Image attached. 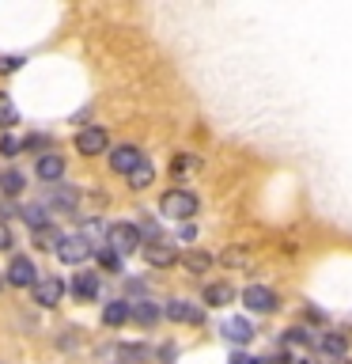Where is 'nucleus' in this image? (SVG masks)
I'll return each mask as SVG.
<instances>
[{
	"label": "nucleus",
	"mask_w": 352,
	"mask_h": 364,
	"mask_svg": "<svg viewBox=\"0 0 352 364\" xmlns=\"http://www.w3.org/2000/svg\"><path fill=\"white\" fill-rule=\"evenodd\" d=\"M220 334L231 341V346H246V341L254 338V326H250L246 315H227V318H220Z\"/></svg>",
	"instance_id": "9"
},
{
	"label": "nucleus",
	"mask_w": 352,
	"mask_h": 364,
	"mask_svg": "<svg viewBox=\"0 0 352 364\" xmlns=\"http://www.w3.org/2000/svg\"><path fill=\"white\" fill-rule=\"evenodd\" d=\"M19 122V110H16V102H11L4 91H0V129H11V125Z\"/></svg>",
	"instance_id": "22"
},
{
	"label": "nucleus",
	"mask_w": 352,
	"mask_h": 364,
	"mask_svg": "<svg viewBox=\"0 0 352 364\" xmlns=\"http://www.w3.org/2000/svg\"><path fill=\"white\" fill-rule=\"evenodd\" d=\"M110 148V136L102 125H84V129L76 133V152L79 156H99V152H106Z\"/></svg>",
	"instance_id": "4"
},
{
	"label": "nucleus",
	"mask_w": 352,
	"mask_h": 364,
	"mask_svg": "<svg viewBox=\"0 0 352 364\" xmlns=\"http://www.w3.org/2000/svg\"><path fill=\"white\" fill-rule=\"evenodd\" d=\"M53 205H61V209L72 213V209H76V190H57V193H53Z\"/></svg>",
	"instance_id": "26"
},
{
	"label": "nucleus",
	"mask_w": 352,
	"mask_h": 364,
	"mask_svg": "<svg viewBox=\"0 0 352 364\" xmlns=\"http://www.w3.org/2000/svg\"><path fill=\"white\" fill-rule=\"evenodd\" d=\"M337 364H352V357H345V360H337Z\"/></svg>",
	"instance_id": "31"
},
{
	"label": "nucleus",
	"mask_w": 352,
	"mask_h": 364,
	"mask_svg": "<svg viewBox=\"0 0 352 364\" xmlns=\"http://www.w3.org/2000/svg\"><path fill=\"white\" fill-rule=\"evenodd\" d=\"M167 318H175V323H186V326H201L204 323V307L201 304H189V300H170L163 307Z\"/></svg>",
	"instance_id": "8"
},
{
	"label": "nucleus",
	"mask_w": 352,
	"mask_h": 364,
	"mask_svg": "<svg viewBox=\"0 0 352 364\" xmlns=\"http://www.w3.org/2000/svg\"><path fill=\"white\" fill-rule=\"evenodd\" d=\"M91 255H95V243H91V239H84V235H65L61 250H57V258H61L65 266H84Z\"/></svg>",
	"instance_id": "3"
},
{
	"label": "nucleus",
	"mask_w": 352,
	"mask_h": 364,
	"mask_svg": "<svg viewBox=\"0 0 352 364\" xmlns=\"http://www.w3.org/2000/svg\"><path fill=\"white\" fill-rule=\"evenodd\" d=\"M106 243L118 250V255H136V250H144V235H141V228L129 224V220H118V224H110L106 228Z\"/></svg>",
	"instance_id": "2"
},
{
	"label": "nucleus",
	"mask_w": 352,
	"mask_h": 364,
	"mask_svg": "<svg viewBox=\"0 0 352 364\" xmlns=\"http://www.w3.org/2000/svg\"><path fill=\"white\" fill-rule=\"evenodd\" d=\"M231 300H235V289L227 281H216V284L204 289V304H209V307H224V304H231Z\"/></svg>",
	"instance_id": "16"
},
{
	"label": "nucleus",
	"mask_w": 352,
	"mask_h": 364,
	"mask_svg": "<svg viewBox=\"0 0 352 364\" xmlns=\"http://www.w3.org/2000/svg\"><path fill=\"white\" fill-rule=\"evenodd\" d=\"M288 353H292V364H314V357H311V353H303V349H299V353L288 349Z\"/></svg>",
	"instance_id": "29"
},
{
	"label": "nucleus",
	"mask_w": 352,
	"mask_h": 364,
	"mask_svg": "<svg viewBox=\"0 0 352 364\" xmlns=\"http://www.w3.org/2000/svg\"><path fill=\"white\" fill-rule=\"evenodd\" d=\"M61 243H65V232H61V228H53V224H45V228L34 232V247H38V250H61Z\"/></svg>",
	"instance_id": "15"
},
{
	"label": "nucleus",
	"mask_w": 352,
	"mask_h": 364,
	"mask_svg": "<svg viewBox=\"0 0 352 364\" xmlns=\"http://www.w3.org/2000/svg\"><path fill=\"white\" fill-rule=\"evenodd\" d=\"M0 284H4V281H0Z\"/></svg>",
	"instance_id": "32"
},
{
	"label": "nucleus",
	"mask_w": 352,
	"mask_h": 364,
	"mask_svg": "<svg viewBox=\"0 0 352 364\" xmlns=\"http://www.w3.org/2000/svg\"><path fill=\"white\" fill-rule=\"evenodd\" d=\"M152 182H155V167L144 159V164H141V167H136L133 175H129V186H133V190H148Z\"/></svg>",
	"instance_id": "19"
},
{
	"label": "nucleus",
	"mask_w": 352,
	"mask_h": 364,
	"mask_svg": "<svg viewBox=\"0 0 352 364\" xmlns=\"http://www.w3.org/2000/svg\"><path fill=\"white\" fill-rule=\"evenodd\" d=\"M34 175H38L42 182H61V175H65V156L45 152V156L38 159V167H34Z\"/></svg>",
	"instance_id": "12"
},
{
	"label": "nucleus",
	"mask_w": 352,
	"mask_h": 364,
	"mask_svg": "<svg viewBox=\"0 0 352 364\" xmlns=\"http://www.w3.org/2000/svg\"><path fill=\"white\" fill-rule=\"evenodd\" d=\"M0 152H4V156H19L23 152V141H19V136H4V141H0Z\"/></svg>",
	"instance_id": "27"
},
{
	"label": "nucleus",
	"mask_w": 352,
	"mask_h": 364,
	"mask_svg": "<svg viewBox=\"0 0 352 364\" xmlns=\"http://www.w3.org/2000/svg\"><path fill=\"white\" fill-rule=\"evenodd\" d=\"M99 266L110 269V273H118V269H121V255H118L114 247H102V250H99Z\"/></svg>",
	"instance_id": "24"
},
{
	"label": "nucleus",
	"mask_w": 352,
	"mask_h": 364,
	"mask_svg": "<svg viewBox=\"0 0 352 364\" xmlns=\"http://www.w3.org/2000/svg\"><path fill=\"white\" fill-rule=\"evenodd\" d=\"M197 209H201V201H197V193H189V190H167L163 198H159V213L170 216V220H189Z\"/></svg>",
	"instance_id": "1"
},
{
	"label": "nucleus",
	"mask_w": 352,
	"mask_h": 364,
	"mask_svg": "<svg viewBox=\"0 0 352 364\" xmlns=\"http://www.w3.org/2000/svg\"><path fill=\"white\" fill-rule=\"evenodd\" d=\"M23 186H27L23 171H4V175H0V190H4V193H19Z\"/></svg>",
	"instance_id": "23"
},
{
	"label": "nucleus",
	"mask_w": 352,
	"mask_h": 364,
	"mask_svg": "<svg viewBox=\"0 0 352 364\" xmlns=\"http://www.w3.org/2000/svg\"><path fill=\"white\" fill-rule=\"evenodd\" d=\"M322 349L329 353V357H341V360H345V353H348V334H322Z\"/></svg>",
	"instance_id": "20"
},
{
	"label": "nucleus",
	"mask_w": 352,
	"mask_h": 364,
	"mask_svg": "<svg viewBox=\"0 0 352 364\" xmlns=\"http://www.w3.org/2000/svg\"><path fill=\"white\" fill-rule=\"evenodd\" d=\"M72 296H76V300H95V296H99V273H76V277H72Z\"/></svg>",
	"instance_id": "13"
},
{
	"label": "nucleus",
	"mask_w": 352,
	"mask_h": 364,
	"mask_svg": "<svg viewBox=\"0 0 352 364\" xmlns=\"http://www.w3.org/2000/svg\"><path fill=\"white\" fill-rule=\"evenodd\" d=\"M231 364H261V360H258V357H243V353H235Z\"/></svg>",
	"instance_id": "30"
},
{
	"label": "nucleus",
	"mask_w": 352,
	"mask_h": 364,
	"mask_svg": "<svg viewBox=\"0 0 352 364\" xmlns=\"http://www.w3.org/2000/svg\"><path fill=\"white\" fill-rule=\"evenodd\" d=\"M133 318H136L141 326H155V323H159V307H155L152 300H136V304H133Z\"/></svg>",
	"instance_id": "18"
},
{
	"label": "nucleus",
	"mask_w": 352,
	"mask_h": 364,
	"mask_svg": "<svg viewBox=\"0 0 352 364\" xmlns=\"http://www.w3.org/2000/svg\"><path fill=\"white\" fill-rule=\"evenodd\" d=\"M19 68H23V57H16V53L0 57V76H11V73H19Z\"/></svg>",
	"instance_id": "25"
},
{
	"label": "nucleus",
	"mask_w": 352,
	"mask_h": 364,
	"mask_svg": "<svg viewBox=\"0 0 352 364\" xmlns=\"http://www.w3.org/2000/svg\"><path fill=\"white\" fill-rule=\"evenodd\" d=\"M182 266H186V273H209L212 255H204V250H186V255H182Z\"/></svg>",
	"instance_id": "17"
},
{
	"label": "nucleus",
	"mask_w": 352,
	"mask_h": 364,
	"mask_svg": "<svg viewBox=\"0 0 352 364\" xmlns=\"http://www.w3.org/2000/svg\"><path fill=\"white\" fill-rule=\"evenodd\" d=\"M19 216H23V220H27V224L34 228V232L50 224V216H45V205H23V209H19Z\"/></svg>",
	"instance_id": "21"
},
{
	"label": "nucleus",
	"mask_w": 352,
	"mask_h": 364,
	"mask_svg": "<svg viewBox=\"0 0 352 364\" xmlns=\"http://www.w3.org/2000/svg\"><path fill=\"white\" fill-rule=\"evenodd\" d=\"M175 247L163 243V239H155V243H144V262L148 266H155V269H163V266H175Z\"/></svg>",
	"instance_id": "11"
},
{
	"label": "nucleus",
	"mask_w": 352,
	"mask_h": 364,
	"mask_svg": "<svg viewBox=\"0 0 352 364\" xmlns=\"http://www.w3.org/2000/svg\"><path fill=\"white\" fill-rule=\"evenodd\" d=\"M8 247H11V228L0 220V250H8Z\"/></svg>",
	"instance_id": "28"
},
{
	"label": "nucleus",
	"mask_w": 352,
	"mask_h": 364,
	"mask_svg": "<svg viewBox=\"0 0 352 364\" xmlns=\"http://www.w3.org/2000/svg\"><path fill=\"white\" fill-rule=\"evenodd\" d=\"M129 318H133V304H125V300H110L102 307V323L106 326H121V323H129Z\"/></svg>",
	"instance_id": "14"
},
{
	"label": "nucleus",
	"mask_w": 352,
	"mask_h": 364,
	"mask_svg": "<svg viewBox=\"0 0 352 364\" xmlns=\"http://www.w3.org/2000/svg\"><path fill=\"white\" fill-rule=\"evenodd\" d=\"M38 281H42V277H38V269H34L31 258H23V255L11 258V266H8V284H16V289H34Z\"/></svg>",
	"instance_id": "7"
},
{
	"label": "nucleus",
	"mask_w": 352,
	"mask_h": 364,
	"mask_svg": "<svg viewBox=\"0 0 352 364\" xmlns=\"http://www.w3.org/2000/svg\"><path fill=\"white\" fill-rule=\"evenodd\" d=\"M243 304H246L254 315H269V311H277V292L265 289V284H246Z\"/></svg>",
	"instance_id": "5"
},
{
	"label": "nucleus",
	"mask_w": 352,
	"mask_h": 364,
	"mask_svg": "<svg viewBox=\"0 0 352 364\" xmlns=\"http://www.w3.org/2000/svg\"><path fill=\"white\" fill-rule=\"evenodd\" d=\"M141 164H144V152H141L136 144H118V148L110 152V167L118 171V175H125V178H129Z\"/></svg>",
	"instance_id": "6"
},
{
	"label": "nucleus",
	"mask_w": 352,
	"mask_h": 364,
	"mask_svg": "<svg viewBox=\"0 0 352 364\" xmlns=\"http://www.w3.org/2000/svg\"><path fill=\"white\" fill-rule=\"evenodd\" d=\"M65 296V281L61 277H42L38 284H34V304L38 307H57Z\"/></svg>",
	"instance_id": "10"
}]
</instances>
